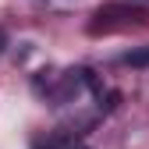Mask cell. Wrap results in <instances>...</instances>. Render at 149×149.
Segmentation results:
<instances>
[{"mask_svg":"<svg viewBox=\"0 0 149 149\" xmlns=\"http://www.w3.org/2000/svg\"><path fill=\"white\" fill-rule=\"evenodd\" d=\"M71 149H89V146H71Z\"/></svg>","mask_w":149,"mask_h":149,"instance_id":"2","label":"cell"},{"mask_svg":"<svg viewBox=\"0 0 149 149\" xmlns=\"http://www.w3.org/2000/svg\"><path fill=\"white\" fill-rule=\"evenodd\" d=\"M121 61H124V64H132V68H142V64H149V50H139V53H124Z\"/></svg>","mask_w":149,"mask_h":149,"instance_id":"1","label":"cell"}]
</instances>
